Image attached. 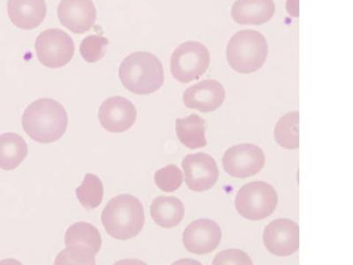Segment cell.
I'll return each instance as SVG.
<instances>
[{
  "label": "cell",
  "instance_id": "obj_1",
  "mask_svg": "<svg viewBox=\"0 0 353 265\" xmlns=\"http://www.w3.org/2000/svg\"><path fill=\"white\" fill-rule=\"evenodd\" d=\"M68 127V112L54 99H37L27 107L22 115V128L37 143H55L65 135Z\"/></svg>",
  "mask_w": 353,
  "mask_h": 265
},
{
  "label": "cell",
  "instance_id": "obj_2",
  "mask_svg": "<svg viewBox=\"0 0 353 265\" xmlns=\"http://www.w3.org/2000/svg\"><path fill=\"white\" fill-rule=\"evenodd\" d=\"M124 87L137 95L157 92L165 83L162 62L153 53L137 52L125 57L119 68Z\"/></svg>",
  "mask_w": 353,
  "mask_h": 265
},
{
  "label": "cell",
  "instance_id": "obj_3",
  "mask_svg": "<svg viewBox=\"0 0 353 265\" xmlns=\"http://www.w3.org/2000/svg\"><path fill=\"white\" fill-rule=\"evenodd\" d=\"M101 219L109 235L119 241H128L137 237L143 228V205L134 195H119L108 202Z\"/></svg>",
  "mask_w": 353,
  "mask_h": 265
},
{
  "label": "cell",
  "instance_id": "obj_4",
  "mask_svg": "<svg viewBox=\"0 0 353 265\" xmlns=\"http://www.w3.org/2000/svg\"><path fill=\"white\" fill-rule=\"evenodd\" d=\"M269 46L259 31L245 30L233 35L226 49L227 61L239 74H251L263 68Z\"/></svg>",
  "mask_w": 353,
  "mask_h": 265
},
{
  "label": "cell",
  "instance_id": "obj_5",
  "mask_svg": "<svg viewBox=\"0 0 353 265\" xmlns=\"http://www.w3.org/2000/svg\"><path fill=\"white\" fill-rule=\"evenodd\" d=\"M66 248L58 255L55 264H96V255L102 248V236L88 222L72 224L65 235Z\"/></svg>",
  "mask_w": 353,
  "mask_h": 265
},
{
  "label": "cell",
  "instance_id": "obj_6",
  "mask_svg": "<svg viewBox=\"0 0 353 265\" xmlns=\"http://www.w3.org/2000/svg\"><path fill=\"white\" fill-rule=\"evenodd\" d=\"M279 197L272 185L265 181H253L243 186L235 198V207L245 219L260 221L272 215Z\"/></svg>",
  "mask_w": 353,
  "mask_h": 265
},
{
  "label": "cell",
  "instance_id": "obj_7",
  "mask_svg": "<svg viewBox=\"0 0 353 265\" xmlns=\"http://www.w3.org/2000/svg\"><path fill=\"white\" fill-rule=\"evenodd\" d=\"M210 65L209 49L197 41L179 44L172 55V75L181 84L198 80L207 72Z\"/></svg>",
  "mask_w": 353,
  "mask_h": 265
},
{
  "label": "cell",
  "instance_id": "obj_8",
  "mask_svg": "<svg viewBox=\"0 0 353 265\" xmlns=\"http://www.w3.org/2000/svg\"><path fill=\"white\" fill-rule=\"evenodd\" d=\"M37 57L41 64L50 68L68 65L74 55V40L59 28L44 30L34 43Z\"/></svg>",
  "mask_w": 353,
  "mask_h": 265
},
{
  "label": "cell",
  "instance_id": "obj_9",
  "mask_svg": "<svg viewBox=\"0 0 353 265\" xmlns=\"http://www.w3.org/2000/svg\"><path fill=\"white\" fill-rule=\"evenodd\" d=\"M265 163L263 150L252 144L235 145L227 150L223 157L225 171L237 179L256 175L263 170Z\"/></svg>",
  "mask_w": 353,
  "mask_h": 265
},
{
  "label": "cell",
  "instance_id": "obj_10",
  "mask_svg": "<svg viewBox=\"0 0 353 265\" xmlns=\"http://www.w3.org/2000/svg\"><path fill=\"white\" fill-rule=\"evenodd\" d=\"M185 181L194 192H205L215 186L219 177L216 160L205 153L189 154L182 160Z\"/></svg>",
  "mask_w": 353,
  "mask_h": 265
},
{
  "label": "cell",
  "instance_id": "obj_11",
  "mask_svg": "<svg viewBox=\"0 0 353 265\" xmlns=\"http://www.w3.org/2000/svg\"><path fill=\"white\" fill-rule=\"evenodd\" d=\"M265 248L276 257H289L299 251V226L295 221L279 219L265 227Z\"/></svg>",
  "mask_w": 353,
  "mask_h": 265
},
{
  "label": "cell",
  "instance_id": "obj_12",
  "mask_svg": "<svg viewBox=\"0 0 353 265\" xmlns=\"http://www.w3.org/2000/svg\"><path fill=\"white\" fill-rule=\"evenodd\" d=\"M183 244L192 254L203 255L211 253L219 247L222 230L215 221L200 219L189 224L183 233Z\"/></svg>",
  "mask_w": 353,
  "mask_h": 265
},
{
  "label": "cell",
  "instance_id": "obj_13",
  "mask_svg": "<svg viewBox=\"0 0 353 265\" xmlns=\"http://www.w3.org/2000/svg\"><path fill=\"white\" fill-rule=\"evenodd\" d=\"M99 119L102 127L110 132H124L134 125L137 110L123 97H112L101 105Z\"/></svg>",
  "mask_w": 353,
  "mask_h": 265
},
{
  "label": "cell",
  "instance_id": "obj_14",
  "mask_svg": "<svg viewBox=\"0 0 353 265\" xmlns=\"http://www.w3.org/2000/svg\"><path fill=\"white\" fill-rule=\"evenodd\" d=\"M58 17L63 26L71 32H88L97 21V12L92 0H61Z\"/></svg>",
  "mask_w": 353,
  "mask_h": 265
},
{
  "label": "cell",
  "instance_id": "obj_15",
  "mask_svg": "<svg viewBox=\"0 0 353 265\" xmlns=\"http://www.w3.org/2000/svg\"><path fill=\"white\" fill-rule=\"evenodd\" d=\"M225 99V88L216 80L201 81L187 88L183 94L185 106L201 112H214L222 106Z\"/></svg>",
  "mask_w": 353,
  "mask_h": 265
},
{
  "label": "cell",
  "instance_id": "obj_16",
  "mask_svg": "<svg viewBox=\"0 0 353 265\" xmlns=\"http://www.w3.org/2000/svg\"><path fill=\"white\" fill-rule=\"evenodd\" d=\"M8 14L14 26L24 30H34L46 17V0H8Z\"/></svg>",
  "mask_w": 353,
  "mask_h": 265
},
{
  "label": "cell",
  "instance_id": "obj_17",
  "mask_svg": "<svg viewBox=\"0 0 353 265\" xmlns=\"http://www.w3.org/2000/svg\"><path fill=\"white\" fill-rule=\"evenodd\" d=\"M273 0H237L232 8V17L238 24L261 25L275 14Z\"/></svg>",
  "mask_w": 353,
  "mask_h": 265
},
{
  "label": "cell",
  "instance_id": "obj_18",
  "mask_svg": "<svg viewBox=\"0 0 353 265\" xmlns=\"http://www.w3.org/2000/svg\"><path fill=\"white\" fill-rule=\"evenodd\" d=\"M150 216L163 228H173L185 216L184 204L174 197H157L151 204Z\"/></svg>",
  "mask_w": 353,
  "mask_h": 265
},
{
  "label": "cell",
  "instance_id": "obj_19",
  "mask_svg": "<svg viewBox=\"0 0 353 265\" xmlns=\"http://www.w3.org/2000/svg\"><path fill=\"white\" fill-rule=\"evenodd\" d=\"M206 121L197 115L176 119V134L179 141L191 150L200 149L207 145L205 137Z\"/></svg>",
  "mask_w": 353,
  "mask_h": 265
},
{
  "label": "cell",
  "instance_id": "obj_20",
  "mask_svg": "<svg viewBox=\"0 0 353 265\" xmlns=\"http://www.w3.org/2000/svg\"><path fill=\"white\" fill-rule=\"evenodd\" d=\"M28 156V145L15 132L0 135V168L11 171L17 168Z\"/></svg>",
  "mask_w": 353,
  "mask_h": 265
},
{
  "label": "cell",
  "instance_id": "obj_21",
  "mask_svg": "<svg viewBox=\"0 0 353 265\" xmlns=\"http://www.w3.org/2000/svg\"><path fill=\"white\" fill-rule=\"evenodd\" d=\"M299 113H286L277 121L274 128V137L277 144L285 150H298L299 147Z\"/></svg>",
  "mask_w": 353,
  "mask_h": 265
},
{
  "label": "cell",
  "instance_id": "obj_22",
  "mask_svg": "<svg viewBox=\"0 0 353 265\" xmlns=\"http://www.w3.org/2000/svg\"><path fill=\"white\" fill-rule=\"evenodd\" d=\"M77 197L85 209H96L103 202L102 181L93 173H87L83 183L77 189Z\"/></svg>",
  "mask_w": 353,
  "mask_h": 265
},
{
  "label": "cell",
  "instance_id": "obj_23",
  "mask_svg": "<svg viewBox=\"0 0 353 265\" xmlns=\"http://www.w3.org/2000/svg\"><path fill=\"white\" fill-rule=\"evenodd\" d=\"M109 40L100 35H90L83 40L80 52L85 61L96 63L105 55Z\"/></svg>",
  "mask_w": 353,
  "mask_h": 265
},
{
  "label": "cell",
  "instance_id": "obj_24",
  "mask_svg": "<svg viewBox=\"0 0 353 265\" xmlns=\"http://www.w3.org/2000/svg\"><path fill=\"white\" fill-rule=\"evenodd\" d=\"M154 181L157 188L163 192L176 191L183 182L181 170L175 165L166 166L154 173Z\"/></svg>",
  "mask_w": 353,
  "mask_h": 265
},
{
  "label": "cell",
  "instance_id": "obj_25",
  "mask_svg": "<svg viewBox=\"0 0 353 265\" xmlns=\"http://www.w3.org/2000/svg\"><path fill=\"white\" fill-rule=\"evenodd\" d=\"M213 265L239 264L252 265L253 262L245 252L239 249H227L220 252L214 258Z\"/></svg>",
  "mask_w": 353,
  "mask_h": 265
}]
</instances>
